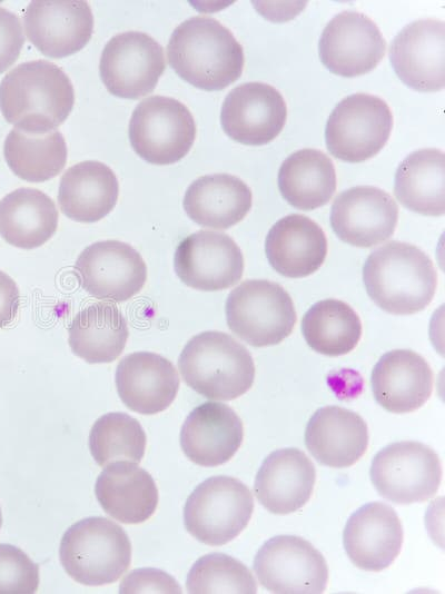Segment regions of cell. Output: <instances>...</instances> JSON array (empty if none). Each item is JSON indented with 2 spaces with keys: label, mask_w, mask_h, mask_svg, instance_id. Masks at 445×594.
Returning a JSON list of instances; mask_svg holds the SVG:
<instances>
[{
  "label": "cell",
  "mask_w": 445,
  "mask_h": 594,
  "mask_svg": "<svg viewBox=\"0 0 445 594\" xmlns=\"http://www.w3.org/2000/svg\"><path fill=\"white\" fill-rule=\"evenodd\" d=\"M170 67L188 83L206 91L222 90L243 73L245 56L233 32L218 20L196 16L171 33Z\"/></svg>",
  "instance_id": "6da1fadb"
},
{
  "label": "cell",
  "mask_w": 445,
  "mask_h": 594,
  "mask_svg": "<svg viewBox=\"0 0 445 594\" xmlns=\"http://www.w3.org/2000/svg\"><path fill=\"white\" fill-rule=\"evenodd\" d=\"M75 91L69 77L48 60L18 65L0 82V110L16 128L43 133L69 116Z\"/></svg>",
  "instance_id": "7a4b0ae2"
},
{
  "label": "cell",
  "mask_w": 445,
  "mask_h": 594,
  "mask_svg": "<svg viewBox=\"0 0 445 594\" xmlns=\"http://www.w3.org/2000/svg\"><path fill=\"white\" fill-rule=\"evenodd\" d=\"M363 281L367 295L380 309L412 315L433 300L437 273L422 249L393 240L369 254L363 266Z\"/></svg>",
  "instance_id": "3957f363"
},
{
  "label": "cell",
  "mask_w": 445,
  "mask_h": 594,
  "mask_svg": "<svg viewBox=\"0 0 445 594\" xmlns=\"http://www.w3.org/2000/svg\"><path fill=\"white\" fill-rule=\"evenodd\" d=\"M178 368L190 388L214 400H233L244 395L255 379L249 350L217 330L190 338L179 355Z\"/></svg>",
  "instance_id": "277c9868"
},
{
  "label": "cell",
  "mask_w": 445,
  "mask_h": 594,
  "mask_svg": "<svg viewBox=\"0 0 445 594\" xmlns=\"http://www.w3.org/2000/svg\"><path fill=\"white\" fill-rule=\"evenodd\" d=\"M59 560L68 575L80 584H111L129 568L131 544L121 526L105 517L91 516L65 532Z\"/></svg>",
  "instance_id": "5b68a950"
},
{
  "label": "cell",
  "mask_w": 445,
  "mask_h": 594,
  "mask_svg": "<svg viewBox=\"0 0 445 594\" xmlns=\"http://www.w3.org/2000/svg\"><path fill=\"white\" fill-rule=\"evenodd\" d=\"M254 512L250 489L230 476H212L200 483L184 507V524L197 541L220 546L237 537Z\"/></svg>",
  "instance_id": "8992f818"
},
{
  "label": "cell",
  "mask_w": 445,
  "mask_h": 594,
  "mask_svg": "<svg viewBox=\"0 0 445 594\" xmlns=\"http://www.w3.org/2000/svg\"><path fill=\"white\" fill-rule=\"evenodd\" d=\"M226 319L237 337L254 347H266L288 337L297 316L291 297L279 284L250 279L229 293Z\"/></svg>",
  "instance_id": "52a82bcc"
},
{
  "label": "cell",
  "mask_w": 445,
  "mask_h": 594,
  "mask_svg": "<svg viewBox=\"0 0 445 594\" xmlns=\"http://www.w3.org/2000/svg\"><path fill=\"white\" fill-rule=\"evenodd\" d=\"M128 132L130 145L140 158L154 165H171L191 149L196 123L182 102L151 96L136 106Z\"/></svg>",
  "instance_id": "ba28073f"
},
{
  "label": "cell",
  "mask_w": 445,
  "mask_h": 594,
  "mask_svg": "<svg viewBox=\"0 0 445 594\" xmlns=\"http://www.w3.org/2000/svg\"><path fill=\"white\" fill-rule=\"evenodd\" d=\"M370 479L377 493L399 505L433 497L442 482V463L429 446L403 440L387 445L372 461Z\"/></svg>",
  "instance_id": "9c48e42d"
},
{
  "label": "cell",
  "mask_w": 445,
  "mask_h": 594,
  "mask_svg": "<svg viewBox=\"0 0 445 594\" xmlns=\"http://www.w3.org/2000/svg\"><path fill=\"white\" fill-rule=\"evenodd\" d=\"M393 113L382 98L354 93L342 99L328 117L325 140L329 152L347 162L377 155L388 141Z\"/></svg>",
  "instance_id": "30bf717a"
},
{
  "label": "cell",
  "mask_w": 445,
  "mask_h": 594,
  "mask_svg": "<svg viewBox=\"0 0 445 594\" xmlns=\"http://www.w3.org/2000/svg\"><path fill=\"white\" fill-rule=\"evenodd\" d=\"M258 582L277 594H320L327 587L328 567L322 553L294 535L271 537L257 552Z\"/></svg>",
  "instance_id": "8fae6325"
},
{
  "label": "cell",
  "mask_w": 445,
  "mask_h": 594,
  "mask_svg": "<svg viewBox=\"0 0 445 594\" xmlns=\"http://www.w3.org/2000/svg\"><path fill=\"white\" fill-rule=\"evenodd\" d=\"M165 68L162 47L140 31L113 36L106 43L99 62L107 90L125 99H139L152 92Z\"/></svg>",
  "instance_id": "7c38bea8"
},
{
  "label": "cell",
  "mask_w": 445,
  "mask_h": 594,
  "mask_svg": "<svg viewBox=\"0 0 445 594\" xmlns=\"http://www.w3.org/2000/svg\"><path fill=\"white\" fill-rule=\"evenodd\" d=\"M75 270L88 294L116 303L134 297L147 279L141 255L119 240H101L86 247L77 258Z\"/></svg>",
  "instance_id": "4fadbf2b"
},
{
  "label": "cell",
  "mask_w": 445,
  "mask_h": 594,
  "mask_svg": "<svg viewBox=\"0 0 445 594\" xmlns=\"http://www.w3.org/2000/svg\"><path fill=\"white\" fill-rule=\"evenodd\" d=\"M174 267L188 287L216 291L237 284L244 274V256L228 235L198 230L181 240L175 251Z\"/></svg>",
  "instance_id": "5bb4252c"
},
{
  "label": "cell",
  "mask_w": 445,
  "mask_h": 594,
  "mask_svg": "<svg viewBox=\"0 0 445 594\" xmlns=\"http://www.w3.org/2000/svg\"><path fill=\"white\" fill-rule=\"evenodd\" d=\"M386 41L376 23L357 11L336 14L324 28L318 52L323 65L342 77L370 72L382 61Z\"/></svg>",
  "instance_id": "9a60e30c"
},
{
  "label": "cell",
  "mask_w": 445,
  "mask_h": 594,
  "mask_svg": "<svg viewBox=\"0 0 445 594\" xmlns=\"http://www.w3.org/2000/svg\"><path fill=\"white\" fill-rule=\"evenodd\" d=\"M389 60L397 77L422 92L445 86V24L427 18L406 24L393 39Z\"/></svg>",
  "instance_id": "2e32d148"
},
{
  "label": "cell",
  "mask_w": 445,
  "mask_h": 594,
  "mask_svg": "<svg viewBox=\"0 0 445 594\" xmlns=\"http://www.w3.org/2000/svg\"><path fill=\"white\" fill-rule=\"evenodd\" d=\"M287 106L281 93L264 82H246L231 89L220 111L225 133L237 142L261 146L283 130Z\"/></svg>",
  "instance_id": "e0dca14e"
},
{
  "label": "cell",
  "mask_w": 445,
  "mask_h": 594,
  "mask_svg": "<svg viewBox=\"0 0 445 594\" xmlns=\"http://www.w3.org/2000/svg\"><path fill=\"white\" fill-rule=\"evenodd\" d=\"M398 206L385 190L356 186L340 192L330 210V226L337 237L352 246L368 248L394 234Z\"/></svg>",
  "instance_id": "ac0fdd59"
},
{
  "label": "cell",
  "mask_w": 445,
  "mask_h": 594,
  "mask_svg": "<svg viewBox=\"0 0 445 594\" xmlns=\"http://www.w3.org/2000/svg\"><path fill=\"white\" fill-rule=\"evenodd\" d=\"M23 22L30 42L50 58L81 50L93 31V16L85 0H32Z\"/></svg>",
  "instance_id": "d6986e66"
},
{
  "label": "cell",
  "mask_w": 445,
  "mask_h": 594,
  "mask_svg": "<svg viewBox=\"0 0 445 594\" xmlns=\"http://www.w3.org/2000/svg\"><path fill=\"white\" fill-rule=\"evenodd\" d=\"M404 539L396 512L387 504L372 502L347 519L343 533L345 552L360 570L380 572L399 555Z\"/></svg>",
  "instance_id": "ffe728a7"
},
{
  "label": "cell",
  "mask_w": 445,
  "mask_h": 594,
  "mask_svg": "<svg viewBox=\"0 0 445 594\" xmlns=\"http://www.w3.org/2000/svg\"><path fill=\"white\" fill-rule=\"evenodd\" d=\"M244 426L233 408L206 402L194 408L180 430V446L192 463L214 467L227 463L239 449Z\"/></svg>",
  "instance_id": "44dd1931"
},
{
  "label": "cell",
  "mask_w": 445,
  "mask_h": 594,
  "mask_svg": "<svg viewBox=\"0 0 445 594\" xmlns=\"http://www.w3.org/2000/svg\"><path fill=\"white\" fill-rule=\"evenodd\" d=\"M115 382L122 403L144 415L168 408L179 389V376L174 364L150 352L125 356L117 365Z\"/></svg>",
  "instance_id": "7402d4cb"
},
{
  "label": "cell",
  "mask_w": 445,
  "mask_h": 594,
  "mask_svg": "<svg viewBox=\"0 0 445 594\" xmlns=\"http://www.w3.org/2000/svg\"><path fill=\"white\" fill-rule=\"evenodd\" d=\"M315 482V466L303 451L280 448L264 459L254 491L267 511L285 515L300 509L309 501Z\"/></svg>",
  "instance_id": "603a6c76"
},
{
  "label": "cell",
  "mask_w": 445,
  "mask_h": 594,
  "mask_svg": "<svg viewBox=\"0 0 445 594\" xmlns=\"http://www.w3.org/2000/svg\"><path fill=\"white\" fill-rule=\"evenodd\" d=\"M375 400L394 414L421 408L433 392V372L424 357L409 349L384 354L372 372Z\"/></svg>",
  "instance_id": "cb8c5ba5"
},
{
  "label": "cell",
  "mask_w": 445,
  "mask_h": 594,
  "mask_svg": "<svg viewBox=\"0 0 445 594\" xmlns=\"http://www.w3.org/2000/svg\"><path fill=\"white\" fill-rule=\"evenodd\" d=\"M366 422L357 413L325 406L310 417L305 430V445L313 457L325 466L343 468L354 465L368 446Z\"/></svg>",
  "instance_id": "d4e9b609"
},
{
  "label": "cell",
  "mask_w": 445,
  "mask_h": 594,
  "mask_svg": "<svg viewBox=\"0 0 445 594\" xmlns=\"http://www.w3.org/2000/svg\"><path fill=\"white\" fill-rule=\"evenodd\" d=\"M265 251L270 266L281 276L303 278L315 273L325 261L327 238L310 218L291 214L269 229Z\"/></svg>",
  "instance_id": "484cf974"
},
{
  "label": "cell",
  "mask_w": 445,
  "mask_h": 594,
  "mask_svg": "<svg viewBox=\"0 0 445 594\" xmlns=\"http://www.w3.org/2000/svg\"><path fill=\"white\" fill-rule=\"evenodd\" d=\"M95 494L103 511L123 524L147 521L158 505V489L151 475L127 461L106 466L96 481Z\"/></svg>",
  "instance_id": "4316f807"
},
{
  "label": "cell",
  "mask_w": 445,
  "mask_h": 594,
  "mask_svg": "<svg viewBox=\"0 0 445 594\" xmlns=\"http://www.w3.org/2000/svg\"><path fill=\"white\" fill-rule=\"evenodd\" d=\"M184 209L196 224L227 229L249 212L253 205L250 188L240 178L228 174L205 175L194 180L184 197Z\"/></svg>",
  "instance_id": "83f0119b"
},
{
  "label": "cell",
  "mask_w": 445,
  "mask_h": 594,
  "mask_svg": "<svg viewBox=\"0 0 445 594\" xmlns=\"http://www.w3.org/2000/svg\"><path fill=\"white\" fill-rule=\"evenodd\" d=\"M119 184L112 169L97 160H86L68 168L59 184L61 211L79 222H95L116 206Z\"/></svg>",
  "instance_id": "f1b7e54d"
},
{
  "label": "cell",
  "mask_w": 445,
  "mask_h": 594,
  "mask_svg": "<svg viewBox=\"0 0 445 594\" xmlns=\"http://www.w3.org/2000/svg\"><path fill=\"white\" fill-rule=\"evenodd\" d=\"M57 227L56 205L39 189L18 188L0 200V235L14 247H40L52 237Z\"/></svg>",
  "instance_id": "f546056e"
},
{
  "label": "cell",
  "mask_w": 445,
  "mask_h": 594,
  "mask_svg": "<svg viewBox=\"0 0 445 594\" xmlns=\"http://www.w3.org/2000/svg\"><path fill=\"white\" fill-rule=\"evenodd\" d=\"M69 345L75 355L90 364L110 363L117 359L127 343V320L111 303L90 304L72 319Z\"/></svg>",
  "instance_id": "4dcf8cb0"
},
{
  "label": "cell",
  "mask_w": 445,
  "mask_h": 594,
  "mask_svg": "<svg viewBox=\"0 0 445 594\" xmlns=\"http://www.w3.org/2000/svg\"><path fill=\"white\" fill-rule=\"evenodd\" d=\"M397 200L425 216L445 212V159L437 148L413 151L399 164L394 182Z\"/></svg>",
  "instance_id": "1f68e13d"
},
{
  "label": "cell",
  "mask_w": 445,
  "mask_h": 594,
  "mask_svg": "<svg viewBox=\"0 0 445 594\" xmlns=\"http://www.w3.org/2000/svg\"><path fill=\"white\" fill-rule=\"evenodd\" d=\"M332 159L318 149L305 148L289 155L278 171V188L294 208L312 210L326 205L336 191Z\"/></svg>",
  "instance_id": "d6a6232c"
},
{
  "label": "cell",
  "mask_w": 445,
  "mask_h": 594,
  "mask_svg": "<svg viewBox=\"0 0 445 594\" xmlns=\"http://www.w3.org/2000/svg\"><path fill=\"white\" fill-rule=\"evenodd\" d=\"M3 155L16 176L26 181L42 182L63 169L68 150L58 130L34 133L14 127L6 137Z\"/></svg>",
  "instance_id": "836d02e7"
},
{
  "label": "cell",
  "mask_w": 445,
  "mask_h": 594,
  "mask_svg": "<svg viewBox=\"0 0 445 594\" xmlns=\"http://www.w3.org/2000/svg\"><path fill=\"white\" fill-rule=\"evenodd\" d=\"M301 331L313 350L335 357L348 354L357 346L362 337V321L348 304L324 299L306 311Z\"/></svg>",
  "instance_id": "e575fe53"
},
{
  "label": "cell",
  "mask_w": 445,
  "mask_h": 594,
  "mask_svg": "<svg viewBox=\"0 0 445 594\" xmlns=\"http://www.w3.org/2000/svg\"><path fill=\"white\" fill-rule=\"evenodd\" d=\"M147 437L140 423L126 413H108L100 416L89 434L90 453L100 466L113 462L140 463Z\"/></svg>",
  "instance_id": "d590c367"
},
{
  "label": "cell",
  "mask_w": 445,
  "mask_h": 594,
  "mask_svg": "<svg viewBox=\"0 0 445 594\" xmlns=\"http://www.w3.org/2000/svg\"><path fill=\"white\" fill-rule=\"evenodd\" d=\"M186 587L190 594L257 593V584L249 568L222 553H210L198 558L187 575Z\"/></svg>",
  "instance_id": "8d00e7d4"
},
{
  "label": "cell",
  "mask_w": 445,
  "mask_h": 594,
  "mask_svg": "<svg viewBox=\"0 0 445 594\" xmlns=\"http://www.w3.org/2000/svg\"><path fill=\"white\" fill-rule=\"evenodd\" d=\"M39 566L19 547L0 543V594L34 593Z\"/></svg>",
  "instance_id": "74e56055"
},
{
  "label": "cell",
  "mask_w": 445,
  "mask_h": 594,
  "mask_svg": "<svg viewBox=\"0 0 445 594\" xmlns=\"http://www.w3.org/2000/svg\"><path fill=\"white\" fill-rule=\"evenodd\" d=\"M119 593H181V587L172 576L161 570L139 568L122 580Z\"/></svg>",
  "instance_id": "f35d334b"
},
{
  "label": "cell",
  "mask_w": 445,
  "mask_h": 594,
  "mask_svg": "<svg viewBox=\"0 0 445 594\" xmlns=\"http://www.w3.org/2000/svg\"><path fill=\"white\" fill-rule=\"evenodd\" d=\"M24 43V34L19 18L0 7V73L18 59Z\"/></svg>",
  "instance_id": "ab89813d"
},
{
  "label": "cell",
  "mask_w": 445,
  "mask_h": 594,
  "mask_svg": "<svg viewBox=\"0 0 445 594\" xmlns=\"http://www.w3.org/2000/svg\"><path fill=\"white\" fill-rule=\"evenodd\" d=\"M20 294L14 280L0 270V328L10 325L16 318Z\"/></svg>",
  "instance_id": "60d3db41"
},
{
  "label": "cell",
  "mask_w": 445,
  "mask_h": 594,
  "mask_svg": "<svg viewBox=\"0 0 445 594\" xmlns=\"http://www.w3.org/2000/svg\"><path fill=\"white\" fill-rule=\"evenodd\" d=\"M1 525H2V514H1V508H0V528H1Z\"/></svg>",
  "instance_id": "b9f144b4"
}]
</instances>
